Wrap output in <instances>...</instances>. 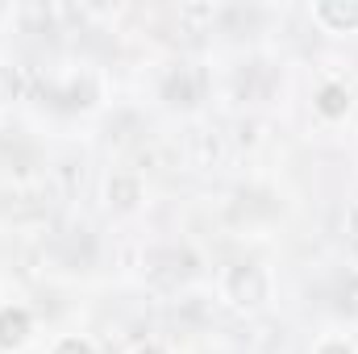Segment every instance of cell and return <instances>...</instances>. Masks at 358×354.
<instances>
[{"label":"cell","mask_w":358,"mask_h":354,"mask_svg":"<svg viewBox=\"0 0 358 354\" xmlns=\"http://www.w3.org/2000/svg\"><path fill=\"white\" fill-rule=\"evenodd\" d=\"M225 296H229L238 309H259V304H267V296H271L267 271L259 263L229 267V275H225Z\"/></svg>","instance_id":"6da1fadb"},{"label":"cell","mask_w":358,"mask_h":354,"mask_svg":"<svg viewBox=\"0 0 358 354\" xmlns=\"http://www.w3.org/2000/svg\"><path fill=\"white\" fill-rule=\"evenodd\" d=\"M163 92H167V100H171V104H183V108H187V104H196V100H200V71H192V67L171 71Z\"/></svg>","instance_id":"7a4b0ae2"},{"label":"cell","mask_w":358,"mask_h":354,"mask_svg":"<svg viewBox=\"0 0 358 354\" xmlns=\"http://www.w3.org/2000/svg\"><path fill=\"white\" fill-rule=\"evenodd\" d=\"M104 196H108V204H117V208H134V204L142 200V179H138V176H125V171H117V176H108Z\"/></svg>","instance_id":"3957f363"},{"label":"cell","mask_w":358,"mask_h":354,"mask_svg":"<svg viewBox=\"0 0 358 354\" xmlns=\"http://www.w3.org/2000/svg\"><path fill=\"white\" fill-rule=\"evenodd\" d=\"M313 17H317L321 25L338 29V34H342V29H358V4H346V8H342V4H317Z\"/></svg>","instance_id":"277c9868"},{"label":"cell","mask_w":358,"mask_h":354,"mask_svg":"<svg viewBox=\"0 0 358 354\" xmlns=\"http://www.w3.org/2000/svg\"><path fill=\"white\" fill-rule=\"evenodd\" d=\"M29 338V317L21 309H0V346H21Z\"/></svg>","instance_id":"5b68a950"},{"label":"cell","mask_w":358,"mask_h":354,"mask_svg":"<svg viewBox=\"0 0 358 354\" xmlns=\"http://www.w3.org/2000/svg\"><path fill=\"white\" fill-rule=\"evenodd\" d=\"M187 146H192V163H200V167H208V163L221 159V138L208 134V129H192Z\"/></svg>","instance_id":"8992f818"},{"label":"cell","mask_w":358,"mask_h":354,"mask_svg":"<svg viewBox=\"0 0 358 354\" xmlns=\"http://www.w3.org/2000/svg\"><path fill=\"white\" fill-rule=\"evenodd\" d=\"M29 88H34V76H29L25 67H4V63H0V104L25 96Z\"/></svg>","instance_id":"52a82bcc"},{"label":"cell","mask_w":358,"mask_h":354,"mask_svg":"<svg viewBox=\"0 0 358 354\" xmlns=\"http://www.w3.org/2000/svg\"><path fill=\"white\" fill-rule=\"evenodd\" d=\"M317 108H321L325 117H342V113L350 108V92L342 88V84H325L321 96H317Z\"/></svg>","instance_id":"ba28073f"},{"label":"cell","mask_w":358,"mask_h":354,"mask_svg":"<svg viewBox=\"0 0 358 354\" xmlns=\"http://www.w3.org/2000/svg\"><path fill=\"white\" fill-rule=\"evenodd\" d=\"M55 354H92L88 342H80V338H67V342H59V351Z\"/></svg>","instance_id":"9c48e42d"},{"label":"cell","mask_w":358,"mask_h":354,"mask_svg":"<svg viewBox=\"0 0 358 354\" xmlns=\"http://www.w3.org/2000/svg\"><path fill=\"white\" fill-rule=\"evenodd\" d=\"M317 354H355L346 342H338V338H329V342H321V351Z\"/></svg>","instance_id":"30bf717a"},{"label":"cell","mask_w":358,"mask_h":354,"mask_svg":"<svg viewBox=\"0 0 358 354\" xmlns=\"http://www.w3.org/2000/svg\"><path fill=\"white\" fill-rule=\"evenodd\" d=\"M346 234H350V238L358 242V200L350 204V208H346Z\"/></svg>","instance_id":"8fae6325"}]
</instances>
